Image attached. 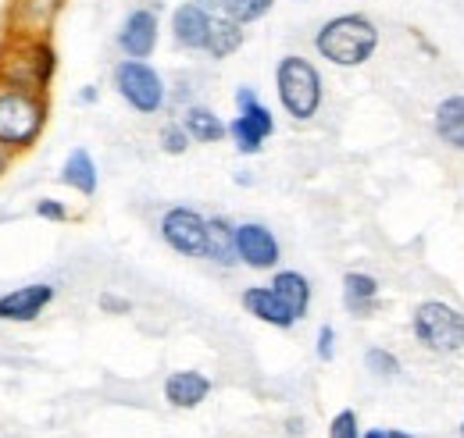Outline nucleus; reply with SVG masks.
<instances>
[{"instance_id":"obj_1","label":"nucleus","mask_w":464,"mask_h":438,"mask_svg":"<svg viewBox=\"0 0 464 438\" xmlns=\"http://www.w3.org/2000/svg\"><path fill=\"white\" fill-rule=\"evenodd\" d=\"M379 25L361 14V11H343L336 18H329L318 33H314V51L336 68H361L368 64L379 51Z\"/></svg>"},{"instance_id":"obj_2","label":"nucleus","mask_w":464,"mask_h":438,"mask_svg":"<svg viewBox=\"0 0 464 438\" xmlns=\"http://www.w3.org/2000/svg\"><path fill=\"white\" fill-rule=\"evenodd\" d=\"M411 335L421 349L454 357L464 349V310L447 300H421L411 310Z\"/></svg>"},{"instance_id":"obj_3","label":"nucleus","mask_w":464,"mask_h":438,"mask_svg":"<svg viewBox=\"0 0 464 438\" xmlns=\"http://www.w3.org/2000/svg\"><path fill=\"white\" fill-rule=\"evenodd\" d=\"M276 93L293 121H311L325 97L318 68L300 54H286L276 64Z\"/></svg>"},{"instance_id":"obj_4","label":"nucleus","mask_w":464,"mask_h":438,"mask_svg":"<svg viewBox=\"0 0 464 438\" xmlns=\"http://www.w3.org/2000/svg\"><path fill=\"white\" fill-rule=\"evenodd\" d=\"M47 104L36 90L22 86H0V147L22 150L33 147L36 136L44 132Z\"/></svg>"},{"instance_id":"obj_5","label":"nucleus","mask_w":464,"mask_h":438,"mask_svg":"<svg viewBox=\"0 0 464 438\" xmlns=\"http://www.w3.org/2000/svg\"><path fill=\"white\" fill-rule=\"evenodd\" d=\"M115 90L118 97L136 110V114H158V110L169 104V86H165L161 71L150 68L147 61H136V57L118 61Z\"/></svg>"},{"instance_id":"obj_6","label":"nucleus","mask_w":464,"mask_h":438,"mask_svg":"<svg viewBox=\"0 0 464 438\" xmlns=\"http://www.w3.org/2000/svg\"><path fill=\"white\" fill-rule=\"evenodd\" d=\"M236 108H239V114L229 121V139L239 154L254 157L265 150V139L276 132V114L257 100V93L250 86L236 90Z\"/></svg>"},{"instance_id":"obj_7","label":"nucleus","mask_w":464,"mask_h":438,"mask_svg":"<svg viewBox=\"0 0 464 438\" xmlns=\"http://www.w3.org/2000/svg\"><path fill=\"white\" fill-rule=\"evenodd\" d=\"M161 239L182 257H204L208 246V218L193 207H169L161 214Z\"/></svg>"},{"instance_id":"obj_8","label":"nucleus","mask_w":464,"mask_h":438,"mask_svg":"<svg viewBox=\"0 0 464 438\" xmlns=\"http://www.w3.org/2000/svg\"><path fill=\"white\" fill-rule=\"evenodd\" d=\"M236 253H239V264H246L254 271H272L283 257V246L268 224L243 221V224H236Z\"/></svg>"},{"instance_id":"obj_9","label":"nucleus","mask_w":464,"mask_h":438,"mask_svg":"<svg viewBox=\"0 0 464 438\" xmlns=\"http://www.w3.org/2000/svg\"><path fill=\"white\" fill-rule=\"evenodd\" d=\"M118 47L125 57L147 61L158 47V14L150 7H136L125 14L121 29H118Z\"/></svg>"},{"instance_id":"obj_10","label":"nucleus","mask_w":464,"mask_h":438,"mask_svg":"<svg viewBox=\"0 0 464 438\" xmlns=\"http://www.w3.org/2000/svg\"><path fill=\"white\" fill-rule=\"evenodd\" d=\"M211 11L186 0L172 11V40L182 51H204L208 47V33H211Z\"/></svg>"},{"instance_id":"obj_11","label":"nucleus","mask_w":464,"mask_h":438,"mask_svg":"<svg viewBox=\"0 0 464 438\" xmlns=\"http://www.w3.org/2000/svg\"><path fill=\"white\" fill-rule=\"evenodd\" d=\"M239 303H243V310H246L250 318H257V321H265V325H272V328L286 331L296 325V314L279 300V292H276L272 285H250V289H243Z\"/></svg>"},{"instance_id":"obj_12","label":"nucleus","mask_w":464,"mask_h":438,"mask_svg":"<svg viewBox=\"0 0 464 438\" xmlns=\"http://www.w3.org/2000/svg\"><path fill=\"white\" fill-rule=\"evenodd\" d=\"M54 300V285H22L0 296V321H36Z\"/></svg>"},{"instance_id":"obj_13","label":"nucleus","mask_w":464,"mask_h":438,"mask_svg":"<svg viewBox=\"0 0 464 438\" xmlns=\"http://www.w3.org/2000/svg\"><path fill=\"white\" fill-rule=\"evenodd\" d=\"M432 132L447 150L464 154V93L443 97L432 110Z\"/></svg>"},{"instance_id":"obj_14","label":"nucleus","mask_w":464,"mask_h":438,"mask_svg":"<svg viewBox=\"0 0 464 438\" xmlns=\"http://www.w3.org/2000/svg\"><path fill=\"white\" fill-rule=\"evenodd\" d=\"M211 395V378L200 371H172L165 378V399L175 410H197Z\"/></svg>"},{"instance_id":"obj_15","label":"nucleus","mask_w":464,"mask_h":438,"mask_svg":"<svg viewBox=\"0 0 464 438\" xmlns=\"http://www.w3.org/2000/svg\"><path fill=\"white\" fill-rule=\"evenodd\" d=\"M379 278L368 271H347L343 274V307H347L353 318H368L375 307H379Z\"/></svg>"},{"instance_id":"obj_16","label":"nucleus","mask_w":464,"mask_h":438,"mask_svg":"<svg viewBox=\"0 0 464 438\" xmlns=\"http://www.w3.org/2000/svg\"><path fill=\"white\" fill-rule=\"evenodd\" d=\"M179 121H182V129L189 132L193 143H222L229 136V125L211 108H204V104H189V108L182 110Z\"/></svg>"},{"instance_id":"obj_17","label":"nucleus","mask_w":464,"mask_h":438,"mask_svg":"<svg viewBox=\"0 0 464 438\" xmlns=\"http://www.w3.org/2000/svg\"><path fill=\"white\" fill-rule=\"evenodd\" d=\"M204 257L218 268H236L239 253H236V224L226 218H208V246Z\"/></svg>"},{"instance_id":"obj_18","label":"nucleus","mask_w":464,"mask_h":438,"mask_svg":"<svg viewBox=\"0 0 464 438\" xmlns=\"http://www.w3.org/2000/svg\"><path fill=\"white\" fill-rule=\"evenodd\" d=\"M268 285L279 292V300H283L293 314H296V321H300V318H307L314 289H311V281H307L304 274H300V271H276Z\"/></svg>"},{"instance_id":"obj_19","label":"nucleus","mask_w":464,"mask_h":438,"mask_svg":"<svg viewBox=\"0 0 464 438\" xmlns=\"http://www.w3.org/2000/svg\"><path fill=\"white\" fill-rule=\"evenodd\" d=\"M243 25L239 22H232L229 14H215L211 18V33H208V47H204V54H211L215 61H222V57H232L239 47H243Z\"/></svg>"},{"instance_id":"obj_20","label":"nucleus","mask_w":464,"mask_h":438,"mask_svg":"<svg viewBox=\"0 0 464 438\" xmlns=\"http://www.w3.org/2000/svg\"><path fill=\"white\" fill-rule=\"evenodd\" d=\"M61 182H64L68 189L82 193V196H93V193H97V165H93L90 150L79 147V150L68 154V161L61 167Z\"/></svg>"},{"instance_id":"obj_21","label":"nucleus","mask_w":464,"mask_h":438,"mask_svg":"<svg viewBox=\"0 0 464 438\" xmlns=\"http://www.w3.org/2000/svg\"><path fill=\"white\" fill-rule=\"evenodd\" d=\"M364 367H368V375H372V378H382V382L401 378V371H404L401 357H397V353H390V349H382V346H372V349L364 353Z\"/></svg>"},{"instance_id":"obj_22","label":"nucleus","mask_w":464,"mask_h":438,"mask_svg":"<svg viewBox=\"0 0 464 438\" xmlns=\"http://www.w3.org/2000/svg\"><path fill=\"white\" fill-rule=\"evenodd\" d=\"M272 4L276 0H222V14H229L239 25H250V22L265 18L272 11Z\"/></svg>"},{"instance_id":"obj_23","label":"nucleus","mask_w":464,"mask_h":438,"mask_svg":"<svg viewBox=\"0 0 464 438\" xmlns=\"http://www.w3.org/2000/svg\"><path fill=\"white\" fill-rule=\"evenodd\" d=\"M158 143H161V150L165 154H172V157H179V154H186L189 150V132L182 129V121H169L165 129H161V136H158Z\"/></svg>"},{"instance_id":"obj_24","label":"nucleus","mask_w":464,"mask_h":438,"mask_svg":"<svg viewBox=\"0 0 464 438\" xmlns=\"http://www.w3.org/2000/svg\"><path fill=\"white\" fill-rule=\"evenodd\" d=\"M361 421L353 410H340L333 421H329V438H361Z\"/></svg>"},{"instance_id":"obj_25","label":"nucleus","mask_w":464,"mask_h":438,"mask_svg":"<svg viewBox=\"0 0 464 438\" xmlns=\"http://www.w3.org/2000/svg\"><path fill=\"white\" fill-rule=\"evenodd\" d=\"M314 353H318L322 364H333V357H336V328H333V325H322V328H318V346H314Z\"/></svg>"},{"instance_id":"obj_26","label":"nucleus","mask_w":464,"mask_h":438,"mask_svg":"<svg viewBox=\"0 0 464 438\" xmlns=\"http://www.w3.org/2000/svg\"><path fill=\"white\" fill-rule=\"evenodd\" d=\"M36 214H40V218H47V221H64V218H68V211L61 207L58 200H40V204H36Z\"/></svg>"},{"instance_id":"obj_27","label":"nucleus","mask_w":464,"mask_h":438,"mask_svg":"<svg viewBox=\"0 0 464 438\" xmlns=\"http://www.w3.org/2000/svg\"><path fill=\"white\" fill-rule=\"evenodd\" d=\"M101 307L115 314H129V300H118V296H101Z\"/></svg>"},{"instance_id":"obj_28","label":"nucleus","mask_w":464,"mask_h":438,"mask_svg":"<svg viewBox=\"0 0 464 438\" xmlns=\"http://www.w3.org/2000/svg\"><path fill=\"white\" fill-rule=\"evenodd\" d=\"M193 4H200V7H208L211 14H218V11H222V0H193Z\"/></svg>"},{"instance_id":"obj_29","label":"nucleus","mask_w":464,"mask_h":438,"mask_svg":"<svg viewBox=\"0 0 464 438\" xmlns=\"http://www.w3.org/2000/svg\"><path fill=\"white\" fill-rule=\"evenodd\" d=\"M79 100H82V104H93V100H97V90H93V86H86V90L79 93Z\"/></svg>"},{"instance_id":"obj_30","label":"nucleus","mask_w":464,"mask_h":438,"mask_svg":"<svg viewBox=\"0 0 464 438\" xmlns=\"http://www.w3.org/2000/svg\"><path fill=\"white\" fill-rule=\"evenodd\" d=\"M361 438H390V428H368Z\"/></svg>"},{"instance_id":"obj_31","label":"nucleus","mask_w":464,"mask_h":438,"mask_svg":"<svg viewBox=\"0 0 464 438\" xmlns=\"http://www.w3.org/2000/svg\"><path fill=\"white\" fill-rule=\"evenodd\" d=\"M390 438H418V435H411V432H401V428H390Z\"/></svg>"},{"instance_id":"obj_32","label":"nucleus","mask_w":464,"mask_h":438,"mask_svg":"<svg viewBox=\"0 0 464 438\" xmlns=\"http://www.w3.org/2000/svg\"><path fill=\"white\" fill-rule=\"evenodd\" d=\"M0 167H4V154H0Z\"/></svg>"},{"instance_id":"obj_33","label":"nucleus","mask_w":464,"mask_h":438,"mask_svg":"<svg viewBox=\"0 0 464 438\" xmlns=\"http://www.w3.org/2000/svg\"><path fill=\"white\" fill-rule=\"evenodd\" d=\"M461 438H464V421H461Z\"/></svg>"}]
</instances>
